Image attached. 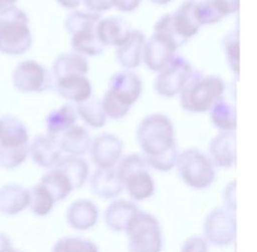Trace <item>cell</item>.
Wrapping results in <instances>:
<instances>
[{
  "label": "cell",
  "mask_w": 257,
  "mask_h": 252,
  "mask_svg": "<svg viewBox=\"0 0 257 252\" xmlns=\"http://www.w3.org/2000/svg\"><path fill=\"white\" fill-rule=\"evenodd\" d=\"M136 138L152 166L168 169L175 163V125L168 115L160 112L146 115L137 127Z\"/></svg>",
  "instance_id": "1"
},
{
  "label": "cell",
  "mask_w": 257,
  "mask_h": 252,
  "mask_svg": "<svg viewBox=\"0 0 257 252\" xmlns=\"http://www.w3.org/2000/svg\"><path fill=\"white\" fill-rule=\"evenodd\" d=\"M142 90V80L134 71L124 69L114 73L101 100L106 117L113 120L124 118L140 99Z\"/></svg>",
  "instance_id": "2"
},
{
  "label": "cell",
  "mask_w": 257,
  "mask_h": 252,
  "mask_svg": "<svg viewBox=\"0 0 257 252\" xmlns=\"http://www.w3.org/2000/svg\"><path fill=\"white\" fill-rule=\"evenodd\" d=\"M226 84L220 76L208 75L193 70L184 88L180 92L182 109L189 113H204L224 99Z\"/></svg>",
  "instance_id": "3"
},
{
  "label": "cell",
  "mask_w": 257,
  "mask_h": 252,
  "mask_svg": "<svg viewBox=\"0 0 257 252\" xmlns=\"http://www.w3.org/2000/svg\"><path fill=\"white\" fill-rule=\"evenodd\" d=\"M183 43L176 36L171 27V15L162 16L154 26V32L146 40L143 63L148 69L159 72L176 56V51Z\"/></svg>",
  "instance_id": "4"
},
{
  "label": "cell",
  "mask_w": 257,
  "mask_h": 252,
  "mask_svg": "<svg viewBox=\"0 0 257 252\" xmlns=\"http://www.w3.org/2000/svg\"><path fill=\"white\" fill-rule=\"evenodd\" d=\"M101 19L102 14L88 10H74L67 15L64 27L71 36L72 51L86 57L103 53L104 47L97 36V25Z\"/></svg>",
  "instance_id": "5"
},
{
  "label": "cell",
  "mask_w": 257,
  "mask_h": 252,
  "mask_svg": "<svg viewBox=\"0 0 257 252\" xmlns=\"http://www.w3.org/2000/svg\"><path fill=\"white\" fill-rule=\"evenodd\" d=\"M32 43L26 12L13 6L0 13V52L21 55L30 50Z\"/></svg>",
  "instance_id": "6"
},
{
  "label": "cell",
  "mask_w": 257,
  "mask_h": 252,
  "mask_svg": "<svg viewBox=\"0 0 257 252\" xmlns=\"http://www.w3.org/2000/svg\"><path fill=\"white\" fill-rule=\"evenodd\" d=\"M193 70L188 60L176 55L167 66L157 72L154 81L156 93L164 98L179 96Z\"/></svg>",
  "instance_id": "7"
},
{
  "label": "cell",
  "mask_w": 257,
  "mask_h": 252,
  "mask_svg": "<svg viewBox=\"0 0 257 252\" xmlns=\"http://www.w3.org/2000/svg\"><path fill=\"white\" fill-rule=\"evenodd\" d=\"M12 81L15 89L21 93H42L52 88V73L35 60L20 62L13 71Z\"/></svg>",
  "instance_id": "8"
},
{
  "label": "cell",
  "mask_w": 257,
  "mask_h": 252,
  "mask_svg": "<svg viewBox=\"0 0 257 252\" xmlns=\"http://www.w3.org/2000/svg\"><path fill=\"white\" fill-rule=\"evenodd\" d=\"M195 1L196 0H185L175 12L170 13L172 30L183 45L195 37L202 28L194 14Z\"/></svg>",
  "instance_id": "9"
},
{
  "label": "cell",
  "mask_w": 257,
  "mask_h": 252,
  "mask_svg": "<svg viewBox=\"0 0 257 252\" xmlns=\"http://www.w3.org/2000/svg\"><path fill=\"white\" fill-rule=\"evenodd\" d=\"M53 87L62 99L76 104L93 96V85L85 75L63 76L54 79Z\"/></svg>",
  "instance_id": "10"
},
{
  "label": "cell",
  "mask_w": 257,
  "mask_h": 252,
  "mask_svg": "<svg viewBox=\"0 0 257 252\" xmlns=\"http://www.w3.org/2000/svg\"><path fill=\"white\" fill-rule=\"evenodd\" d=\"M145 45V35L139 30H131L126 42L116 48V60L118 64L127 70L139 67L143 63Z\"/></svg>",
  "instance_id": "11"
},
{
  "label": "cell",
  "mask_w": 257,
  "mask_h": 252,
  "mask_svg": "<svg viewBox=\"0 0 257 252\" xmlns=\"http://www.w3.org/2000/svg\"><path fill=\"white\" fill-rule=\"evenodd\" d=\"M91 153L94 161L104 168L116 163L122 152V142L114 134L104 132L98 135L91 144Z\"/></svg>",
  "instance_id": "12"
},
{
  "label": "cell",
  "mask_w": 257,
  "mask_h": 252,
  "mask_svg": "<svg viewBox=\"0 0 257 252\" xmlns=\"http://www.w3.org/2000/svg\"><path fill=\"white\" fill-rule=\"evenodd\" d=\"M131 29L121 18L111 16L103 18L97 25V36L103 47L118 48L126 42Z\"/></svg>",
  "instance_id": "13"
},
{
  "label": "cell",
  "mask_w": 257,
  "mask_h": 252,
  "mask_svg": "<svg viewBox=\"0 0 257 252\" xmlns=\"http://www.w3.org/2000/svg\"><path fill=\"white\" fill-rule=\"evenodd\" d=\"M30 153L36 164L48 168L56 165L61 160L62 150L58 139L47 134L37 136L33 140L30 145Z\"/></svg>",
  "instance_id": "14"
},
{
  "label": "cell",
  "mask_w": 257,
  "mask_h": 252,
  "mask_svg": "<svg viewBox=\"0 0 257 252\" xmlns=\"http://www.w3.org/2000/svg\"><path fill=\"white\" fill-rule=\"evenodd\" d=\"M29 144L26 125L11 114L0 116V146L21 147Z\"/></svg>",
  "instance_id": "15"
},
{
  "label": "cell",
  "mask_w": 257,
  "mask_h": 252,
  "mask_svg": "<svg viewBox=\"0 0 257 252\" xmlns=\"http://www.w3.org/2000/svg\"><path fill=\"white\" fill-rule=\"evenodd\" d=\"M89 68V61L86 56L74 51L65 52L58 55L53 61L52 79L68 75L87 76Z\"/></svg>",
  "instance_id": "16"
},
{
  "label": "cell",
  "mask_w": 257,
  "mask_h": 252,
  "mask_svg": "<svg viewBox=\"0 0 257 252\" xmlns=\"http://www.w3.org/2000/svg\"><path fill=\"white\" fill-rule=\"evenodd\" d=\"M77 119L76 108L70 103H65L53 109L46 117L47 134L58 139L66 130L76 124Z\"/></svg>",
  "instance_id": "17"
},
{
  "label": "cell",
  "mask_w": 257,
  "mask_h": 252,
  "mask_svg": "<svg viewBox=\"0 0 257 252\" xmlns=\"http://www.w3.org/2000/svg\"><path fill=\"white\" fill-rule=\"evenodd\" d=\"M58 142L62 152L76 157L85 154L90 149L92 139L85 127L75 124L58 138Z\"/></svg>",
  "instance_id": "18"
},
{
  "label": "cell",
  "mask_w": 257,
  "mask_h": 252,
  "mask_svg": "<svg viewBox=\"0 0 257 252\" xmlns=\"http://www.w3.org/2000/svg\"><path fill=\"white\" fill-rule=\"evenodd\" d=\"M209 150L220 166H230L235 157V132L220 131L211 141Z\"/></svg>",
  "instance_id": "19"
},
{
  "label": "cell",
  "mask_w": 257,
  "mask_h": 252,
  "mask_svg": "<svg viewBox=\"0 0 257 252\" xmlns=\"http://www.w3.org/2000/svg\"><path fill=\"white\" fill-rule=\"evenodd\" d=\"M29 204V193L22 187L9 184L0 189V211L5 214H17Z\"/></svg>",
  "instance_id": "20"
},
{
  "label": "cell",
  "mask_w": 257,
  "mask_h": 252,
  "mask_svg": "<svg viewBox=\"0 0 257 252\" xmlns=\"http://www.w3.org/2000/svg\"><path fill=\"white\" fill-rule=\"evenodd\" d=\"M78 117L86 125L92 128H102L106 124V115L103 111L102 101L94 95L88 100L76 104Z\"/></svg>",
  "instance_id": "21"
},
{
  "label": "cell",
  "mask_w": 257,
  "mask_h": 252,
  "mask_svg": "<svg viewBox=\"0 0 257 252\" xmlns=\"http://www.w3.org/2000/svg\"><path fill=\"white\" fill-rule=\"evenodd\" d=\"M212 124L220 131H234L236 128V111L228 101L221 100L210 109Z\"/></svg>",
  "instance_id": "22"
},
{
  "label": "cell",
  "mask_w": 257,
  "mask_h": 252,
  "mask_svg": "<svg viewBox=\"0 0 257 252\" xmlns=\"http://www.w3.org/2000/svg\"><path fill=\"white\" fill-rule=\"evenodd\" d=\"M223 51L226 62L231 72L238 78L240 71V46L239 30H232L223 40Z\"/></svg>",
  "instance_id": "23"
},
{
  "label": "cell",
  "mask_w": 257,
  "mask_h": 252,
  "mask_svg": "<svg viewBox=\"0 0 257 252\" xmlns=\"http://www.w3.org/2000/svg\"><path fill=\"white\" fill-rule=\"evenodd\" d=\"M30 153V145L21 147H3L0 146V167L13 169L25 162Z\"/></svg>",
  "instance_id": "24"
},
{
  "label": "cell",
  "mask_w": 257,
  "mask_h": 252,
  "mask_svg": "<svg viewBox=\"0 0 257 252\" xmlns=\"http://www.w3.org/2000/svg\"><path fill=\"white\" fill-rule=\"evenodd\" d=\"M221 13V15L226 18L234 13H237L239 10V0H212Z\"/></svg>",
  "instance_id": "25"
},
{
  "label": "cell",
  "mask_w": 257,
  "mask_h": 252,
  "mask_svg": "<svg viewBox=\"0 0 257 252\" xmlns=\"http://www.w3.org/2000/svg\"><path fill=\"white\" fill-rule=\"evenodd\" d=\"M82 4H84L88 11L98 14H102L112 8L111 0H82Z\"/></svg>",
  "instance_id": "26"
},
{
  "label": "cell",
  "mask_w": 257,
  "mask_h": 252,
  "mask_svg": "<svg viewBox=\"0 0 257 252\" xmlns=\"http://www.w3.org/2000/svg\"><path fill=\"white\" fill-rule=\"evenodd\" d=\"M142 3V0H111L112 8L119 12L131 13L136 11Z\"/></svg>",
  "instance_id": "27"
},
{
  "label": "cell",
  "mask_w": 257,
  "mask_h": 252,
  "mask_svg": "<svg viewBox=\"0 0 257 252\" xmlns=\"http://www.w3.org/2000/svg\"><path fill=\"white\" fill-rule=\"evenodd\" d=\"M56 2L66 9H77L82 4V0H56Z\"/></svg>",
  "instance_id": "28"
},
{
  "label": "cell",
  "mask_w": 257,
  "mask_h": 252,
  "mask_svg": "<svg viewBox=\"0 0 257 252\" xmlns=\"http://www.w3.org/2000/svg\"><path fill=\"white\" fill-rule=\"evenodd\" d=\"M18 0H0V13L13 7Z\"/></svg>",
  "instance_id": "29"
},
{
  "label": "cell",
  "mask_w": 257,
  "mask_h": 252,
  "mask_svg": "<svg viewBox=\"0 0 257 252\" xmlns=\"http://www.w3.org/2000/svg\"><path fill=\"white\" fill-rule=\"evenodd\" d=\"M151 3H153L155 5H159V6H164L167 5L169 3H171L174 0H149Z\"/></svg>",
  "instance_id": "30"
}]
</instances>
